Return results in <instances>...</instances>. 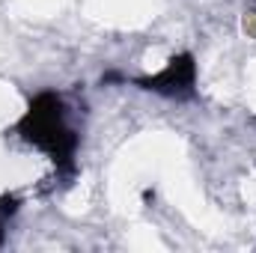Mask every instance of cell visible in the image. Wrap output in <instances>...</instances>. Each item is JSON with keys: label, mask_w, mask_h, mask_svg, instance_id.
<instances>
[{"label": "cell", "mask_w": 256, "mask_h": 253, "mask_svg": "<svg viewBox=\"0 0 256 253\" xmlns=\"http://www.w3.org/2000/svg\"><path fill=\"white\" fill-rule=\"evenodd\" d=\"M18 208V200L12 194H0V242H3V230H6V220L15 214Z\"/></svg>", "instance_id": "cell-3"}, {"label": "cell", "mask_w": 256, "mask_h": 253, "mask_svg": "<svg viewBox=\"0 0 256 253\" xmlns=\"http://www.w3.org/2000/svg\"><path fill=\"white\" fill-rule=\"evenodd\" d=\"M134 84L140 90H152V92H161V96H170V98H185V96L194 92V84H196L194 57L191 54H179V57H173L170 63L164 66L158 74L137 78Z\"/></svg>", "instance_id": "cell-2"}, {"label": "cell", "mask_w": 256, "mask_h": 253, "mask_svg": "<svg viewBox=\"0 0 256 253\" xmlns=\"http://www.w3.org/2000/svg\"><path fill=\"white\" fill-rule=\"evenodd\" d=\"M15 131L33 143L36 149H42L57 170L72 173L74 170V149H78V134L66 122V108L63 98L54 92H39L30 108L24 110V116L18 120Z\"/></svg>", "instance_id": "cell-1"}]
</instances>
